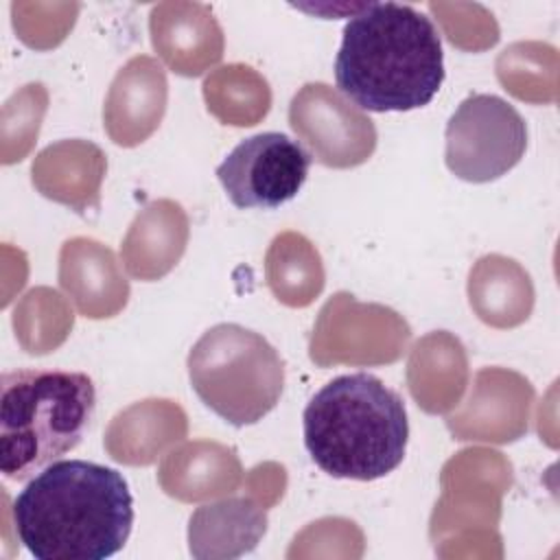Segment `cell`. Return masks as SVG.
Returning <instances> with one entry per match:
<instances>
[{
  "label": "cell",
  "mask_w": 560,
  "mask_h": 560,
  "mask_svg": "<svg viewBox=\"0 0 560 560\" xmlns=\"http://www.w3.org/2000/svg\"><path fill=\"white\" fill-rule=\"evenodd\" d=\"M534 387L512 370L483 368L475 376L464 409L446 418L455 440L508 444L527 431Z\"/></svg>",
  "instance_id": "10"
},
{
  "label": "cell",
  "mask_w": 560,
  "mask_h": 560,
  "mask_svg": "<svg viewBox=\"0 0 560 560\" xmlns=\"http://www.w3.org/2000/svg\"><path fill=\"white\" fill-rule=\"evenodd\" d=\"M158 479L166 494L182 501H201L234 492L243 481V468L232 448L197 440L171 451Z\"/></svg>",
  "instance_id": "16"
},
{
  "label": "cell",
  "mask_w": 560,
  "mask_h": 560,
  "mask_svg": "<svg viewBox=\"0 0 560 560\" xmlns=\"http://www.w3.org/2000/svg\"><path fill=\"white\" fill-rule=\"evenodd\" d=\"M151 42L182 77H199L223 57V31L201 2H160L149 15Z\"/></svg>",
  "instance_id": "12"
},
{
  "label": "cell",
  "mask_w": 560,
  "mask_h": 560,
  "mask_svg": "<svg viewBox=\"0 0 560 560\" xmlns=\"http://www.w3.org/2000/svg\"><path fill=\"white\" fill-rule=\"evenodd\" d=\"M444 162L470 184L494 182L514 168L527 149L523 116L501 96L472 94L446 122Z\"/></svg>",
  "instance_id": "6"
},
{
  "label": "cell",
  "mask_w": 560,
  "mask_h": 560,
  "mask_svg": "<svg viewBox=\"0 0 560 560\" xmlns=\"http://www.w3.org/2000/svg\"><path fill=\"white\" fill-rule=\"evenodd\" d=\"M335 81L341 94L368 112L429 105L444 81L435 24L409 4H363L343 26Z\"/></svg>",
  "instance_id": "2"
},
{
  "label": "cell",
  "mask_w": 560,
  "mask_h": 560,
  "mask_svg": "<svg viewBox=\"0 0 560 560\" xmlns=\"http://www.w3.org/2000/svg\"><path fill=\"white\" fill-rule=\"evenodd\" d=\"M267 532V512L249 497L203 505L190 516L188 542L195 558H236Z\"/></svg>",
  "instance_id": "18"
},
{
  "label": "cell",
  "mask_w": 560,
  "mask_h": 560,
  "mask_svg": "<svg viewBox=\"0 0 560 560\" xmlns=\"http://www.w3.org/2000/svg\"><path fill=\"white\" fill-rule=\"evenodd\" d=\"M304 446L330 477L374 481L405 459L409 420L402 398L368 372L328 381L302 413Z\"/></svg>",
  "instance_id": "3"
},
{
  "label": "cell",
  "mask_w": 560,
  "mask_h": 560,
  "mask_svg": "<svg viewBox=\"0 0 560 560\" xmlns=\"http://www.w3.org/2000/svg\"><path fill=\"white\" fill-rule=\"evenodd\" d=\"M188 243V217L171 199L151 201L140 210L122 241L120 256L127 273L136 280H158L182 258Z\"/></svg>",
  "instance_id": "15"
},
{
  "label": "cell",
  "mask_w": 560,
  "mask_h": 560,
  "mask_svg": "<svg viewBox=\"0 0 560 560\" xmlns=\"http://www.w3.org/2000/svg\"><path fill=\"white\" fill-rule=\"evenodd\" d=\"M96 407L88 374L13 370L0 378V470L24 481L79 446Z\"/></svg>",
  "instance_id": "4"
},
{
  "label": "cell",
  "mask_w": 560,
  "mask_h": 560,
  "mask_svg": "<svg viewBox=\"0 0 560 560\" xmlns=\"http://www.w3.org/2000/svg\"><path fill=\"white\" fill-rule=\"evenodd\" d=\"M311 162V153L298 140L265 131L238 142L217 166V177L236 208L271 210L300 192Z\"/></svg>",
  "instance_id": "8"
},
{
  "label": "cell",
  "mask_w": 560,
  "mask_h": 560,
  "mask_svg": "<svg viewBox=\"0 0 560 560\" xmlns=\"http://www.w3.org/2000/svg\"><path fill=\"white\" fill-rule=\"evenodd\" d=\"M289 125L311 158L330 168L359 166L376 149L374 122L326 83H306L295 92Z\"/></svg>",
  "instance_id": "9"
},
{
  "label": "cell",
  "mask_w": 560,
  "mask_h": 560,
  "mask_svg": "<svg viewBox=\"0 0 560 560\" xmlns=\"http://www.w3.org/2000/svg\"><path fill=\"white\" fill-rule=\"evenodd\" d=\"M18 540L37 560H103L133 525L125 477L85 459H57L20 490L11 508Z\"/></svg>",
  "instance_id": "1"
},
{
  "label": "cell",
  "mask_w": 560,
  "mask_h": 560,
  "mask_svg": "<svg viewBox=\"0 0 560 560\" xmlns=\"http://www.w3.org/2000/svg\"><path fill=\"white\" fill-rule=\"evenodd\" d=\"M411 337L409 324L383 304H363L339 291L324 308L313 328L308 354L319 368L383 365L405 354Z\"/></svg>",
  "instance_id": "7"
},
{
  "label": "cell",
  "mask_w": 560,
  "mask_h": 560,
  "mask_svg": "<svg viewBox=\"0 0 560 560\" xmlns=\"http://www.w3.org/2000/svg\"><path fill=\"white\" fill-rule=\"evenodd\" d=\"M59 284L77 311L90 319L114 317L129 298V282L120 273L114 252L85 236L63 243Z\"/></svg>",
  "instance_id": "13"
},
{
  "label": "cell",
  "mask_w": 560,
  "mask_h": 560,
  "mask_svg": "<svg viewBox=\"0 0 560 560\" xmlns=\"http://www.w3.org/2000/svg\"><path fill=\"white\" fill-rule=\"evenodd\" d=\"M188 376L208 409L232 427H247L278 405L284 363L262 335L238 324H217L190 348Z\"/></svg>",
  "instance_id": "5"
},
{
  "label": "cell",
  "mask_w": 560,
  "mask_h": 560,
  "mask_svg": "<svg viewBox=\"0 0 560 560\" xmlns=\"http://www.w3.org/2000/svg\"><path fill=\"white\" fill-rule=\"evenodd\" d=\"M208 109L225 125H256L271 105L267 81L249 66L232 63L212 72L203 83Z\"/></svg>",
  "instance_id": "22"
},
{
  "label": "cell",
  "mask_w": 560,
  "mask_h": 560,
  "mask_svg": "<svg viewBox=\"0 0 560 560\" xmlns=\"http://www.w3.org/2000/svg\"><path fill=\"white\" fill-rule=\"evenodd\" d=\"M267 282L287 306H306L324 289V267L317 249L302 234H278L267 252Z\"/></svg>",
  "instance_id": "21"
},
{
  "label": "cell",
  "mask_w": 560,
  "mask_h": 560,
  "mask_svg": "<svg viewBox=\"0 0 560 560\" xmlns=\"http://www.w3.org/2000/svg\"><path fill=\"white\" fill-rule=\"evenodd\" d=\"M144 435L138 448L136 466H147L158 459V455L173 442L186 435V413L179 405L171 400H142L118 413L107 433L105 448L114 455L127 442Z\"/></svg>",
  "instance_id": "20"
},
{
  "label": "cell",
  "mask_w": 560,
  "mask_h": 560,
  "mask_svg": "<svg viewBox=\"0 0 560 560\" xmlns=\"http://www.w3.org/2000/svg\"><path fill=\"white\" fill-rule=\"evenodd\" d=\"M166 96L164 68L153 57H131L116 72L105 98L103 125L109 138L120 147L144 142L162 122Z\"/></svg>",
  "instance_id": "11"
},
{
  "label": "cell",
  "mask_w": 560,
  "mask_h": 560,
  "mask_svg": "<svg viewBox=\"0 0 560 560\" xmlns=\"http://www.w3.org/2000/svg\"><path fill=\"white\" fill-rule=\"evenodd\" d=\"M468 295L477 317L494 328L518 326L534 306L527 271L516 260L497 254L479 258L470 269Z\"/></svg>",
  "instance_id": "19"
},
{
  "label": "cell",
  "mask_w": 560,
  "mask_h": 560,
  "mask_svg": "<svg viewBox=\"0 0 560 560\" xmlns=\"http://www.w3.org/2000/svg\"><path fill=\"white\" fill-rule=\"evenodd\" d=\"M107 171L103 151L88 140H61L33 160V186L79 214L101 210V182Z\"/></svg>",
  "instance_id": "14"
},
{
  "label": "cell",
  "mask_w": 560,
  "mask_h": 560,
  "mask_svg": "<svg viewBox=\"0 0 560 560\" xmlns=\"http://www.w3.org/2000/svg\"><path fill=\"white\" fill-rule=\"evenodd\" d=\"M466 378L464 346L446 330L422 337L411 350L407 368L409 392L427 413L451 411L462 398Z\"/></svg>",
  "instance_id": "17"
}]
</instances>
